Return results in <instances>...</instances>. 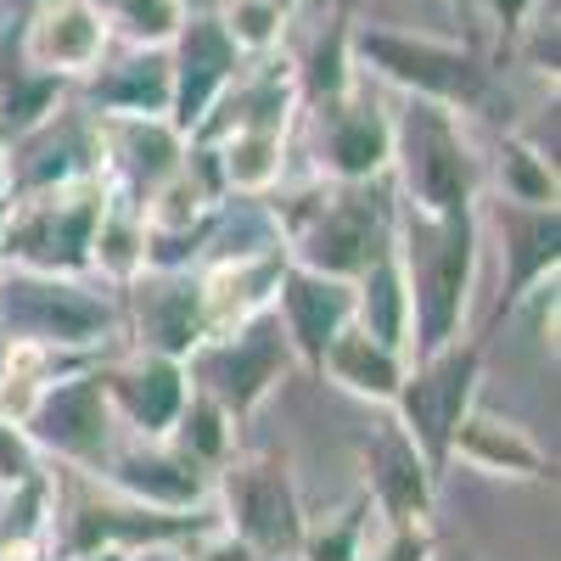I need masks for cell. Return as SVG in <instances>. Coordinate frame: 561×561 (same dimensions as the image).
I'll list each match as a JSON object with an SVG mask.
<instances>
[{
  "label": "cell",
  "instance_id": "cb8c5ba5",
  "mask_svg": "<svg viewBox=\"0 0 561 561\" xmlns=\"http://www.w3.org/2000/svg\"><path fill=\"white\" fill-rule=\"evenodd\" d=\"M280 169V140L275 129H242L237 140H230V180L237 185H270Z\"/></svg>",
  "mask_w": 561,
  "mask_h": 561
},
{
  "label": "cell",
  "instance_id": "9a60e30c",
  "mask_svg": "<svg viewBox=\"0 0 561 561\" xmlns=\"http://www.w3.org/2000/svg\"><path fill=\"white\" fill-rule=\"evenodd\" d=\"M370 472H377V489H382L393 517L410 523L427 511V466H421V455L404 433H382L370 444Z\"/></svg>",
  "mask_w": 561,
  "mask_h": 561
},
{
  "label": "cell",
  "instance_id": "f546056e",
  "mask_svg": "<svg viewBox=\"0 0 561 561\" xmlns=\"http://www.w3.org/2000/svg\"><path fill=\"white\" fill-rule=\"evenodd\" d=\"M354 539H359V523L348 517V523H337L332 534H320V539H314L309 561H354Z\"/></svg>",
  "mask_w": 561,
  "mask_h": 561
},
{
  "label": "cell",
  "instance_id": "7a4b0ae2",
  "mask_svg": "<svg viewBox=\"0 0 561 561\" xmlns=\"http://www.w3.org/2000/svg\"><path fill=\"white\" fill-rule=\"evenodd\" d=\"M399 169L410 197L427 214H449L472 203V158H466L449 113L433 96H415L399 118Z\"/></svg>",
  "mask_w": 561,
  "mask_h": 561
},
{
  "label": "cell",
  "instance_id": "ffe728a7",
  "mask_svg": "<svg viewBox=\"0 0 561 561\" xmlns=\"http://www.w3.org/2000/svg\"><path fill=\"white\" fill-rule=\"evenodd\" d=\"M399 332H404V275L393 259H377L370 264V280H365V337L393 348Z\"/></svg>",
  "mask_w": 561,
  "mask_h": 561
},
{
  "label": "cell",
  "instance_id": "9c48e42d",
  "mask_svg": "<svg viewBox=\"0 0 561 561\" xmlns=\"http://www.w3.org/2000/svg\"><path fill=\"white\" fill-rule=\"evenodd\" d=\"M280 337H287V332H280L275 320H259V325H248V332H242L237 343L214 348V354H208V365H203L208 388H214L225 404L248 410V404L275 382V370L287 365V343H280Z\"/></svg>",
  "mask_w": 561,
  "mask_h": 561
},
{
  "label": "cell",
  "instance_id": "4fadbf2b",
  "mask_svg": "<svg viewBox=\"0 0 561 561\" xmlns=\"http://www.w3.org/2000/svg\"><path fill=\"white\" fill-rule=\"evenodd\" d=\"M370 237H377V208L365 197H343L325 208V219L309 230V264L320 275H348L370 264Z\"/></svg>",
  "mask_w": 561,
  "mask_h": 561
},
{
  "label": "cell",
  "instance_id": "83f0119b",
  "mask_svg": "<svg viewBox=\"0 0 561 561\" xmlns=\"http://www.w3.org/2000/svg\"><path fill=\"white\" fill-rule=\"evenodd\" d=\"M505 185H511V192H517L523 203H550V197H556L550 169H539V158L523 152V147H511V152H505Z\"/></svg>",
  "mask_w": 561,
  "mask_h": 561
},
{
  "label": "cell",
  "instance_id": "1f68e13d",
  "mask_svg": "<svg viewBox=\"0 0 561 561\" xmlns=\"http://www.w3.org/2000/svg\"><path fill=\"white\" fill-rule=\"evenodd\" d=\"M192 438H197L203 455H219V410H214L208 399L192 404Z\"/></svg>",
  "mask_w": 561,
  "mask_h": 561
},
{
  "label": "cell",
  "instance_id": "484cf974",
  "mask_svg": "<svg viewBox=\"0 0 561 561\" xmlns=\"http://www.w3.org/2000/svg\"><path fill=\"white\" fill-rule=\"evenodd\" d=\"M107 12L135 34V39H169L185 18H180V0H107Z\"/></svg>",
  "mask_w": 561,
  "mask_h": 561
},
{
  "label": "cell",
  "instance_id": "ba28073f",
  "mask_svg": "<svg viewBox=\"0 0 561 561\" xmlns=\"http://www.w3.org/2000/svg\"><path fill=\"white\" fill-rule=\"evenodd\" d=\"M90 242H96V203L90 197H45L12 225V248L45 270L84 264Z\"/></svg>",
  "mask_w": 561,
  "mask_h": 561
},
{
  "label": "cell",
  "instance_id": "44dd1931",
  "mask_svg": "<svg viewBox=\"0 0 561 561\" xmlns=\"http://www.w3.org/2000/svg\"><path fill=\"white\" fill-rule=\"evenodd\" d=\"M140 320L152 325V337L169 348V354H185L197 343V293L185 287H158L140 298Z\"/></svg>",
  "mask_w": 561,
  "mask_h": 561
},
{
  "label": "cell",
  "instance_id": "52a82bcc",
  "mask_svg": "<svg viewBox=\"0 0 561 561\" xmlns=\"http://www.w3.org/2000/svg\"><path fill=\"white\" fill-rule=\"evenodd\" d=\"M230 511H237V528L248 534V545L264 556L298 550V539H304L293 483L275 466H242V472H230Z\"/></svg>",
  "mask_w": 561,
  "mask_h": 561
},
{
  "label": "cell",
  "instance_id": "d4e9b609",
  "mask_svg": "<svg viewBox=\"0 0 561 561\" xmlns=\"http://www.w3.org/2000/svg\"><path fill=\"white\" fill-rule=\"evenodd\" d=\"M51 102H57V79H18L7 96H0V129L7 135L34 129L45 113H51Z\"/></svg>",
  "mask_w": 561,
  "mask_h": 561
},
{
  "label": "cell",
  "instance_id": "8992f818",
  "mask_svg": "<svg viewBox=\"0 0 561 561\" xmlns=\"http://www.w3.org/2000/svg\"><path fill=\"white\" fill-rule=\"evenodd\" d=\"M237 68V39L225 34V23L197 18L192 28L180 34V57L169 68V102H174V124L180 129H197L208 102L219 96V84Z\"/></svg>",
  "mask_w": 561,
  "mask_h": 561
},
{
  "label": "cell",
  "instance_id": "30bf717a",
  "mask_svg": "<svg viewBox=\"0 0 561 561\" xmlns=\"http://www.w3.org/2000/svg\"><path fill=\"white\" fill-rule=\"evenodd\" d=\"M102 12L90 7V0H57V7H45L34 34H28V57L39 68H90L102 57Z\"/></svg>",
  "mask_w": 561,
  "mask_h": 561
},
{
  "label": "cell",
  "instance_id": "8fae6325",
  "mask_svg": "<svg viewBox=\"0 0 561 561\" xmlns=\"http://www.w3.org/2000/svg\"><path fill=\"white\" fill-rule=\"evenodd\" d=\"M34 433L57 444L62 455H96L107 438V410H102V382H68L51 399L34 404Z\"/></svg>",
  "mask_w": 561,
  "mask_h": 561
},
{
  "label": "cell",
  "instance_id": "5bb4252c",
  "mask_svg": "<svg viewBox=\"0 0 561 561\" xmlns=\"http://www.w3.org/2000/svg\"><path fill=\"white\" fill-rule=\"evenodd\" d=\"M320 365H332V377L348 382V388L365 393V399H393V393H399L393 348H382L377 337H365V332H337L332 343H325Z\"/></svg>",
  "mask_w": 561,
  "mask_h": 561
},
{
  "label": "cell",
  "instance_id": "7c38bea8",
  "mask_svg": "<svg viewBox=\"0 0 561 561\" xmlns=\"http://www.w3.org/2000/svg\"><path fill=\"white\" fill-rule=\"evenodd\" d=\"M348 309H354V298H348L343 280L320 275V270H298V275H287V337H298L309 359H320L325 343L343 332Z\"/></svg>",
  "mask_w": 561,
  "mask_h": 561
},
{
  "label": "cell",
  "instance_id": "2e32d148",
  "mask_svg": "<svg viewBox=\"0 0 561 561\" xmlns=\"http://www.w3.org/2000/svg\"><path fill=\"white\" fill-rule=\"evenodd\" d=\"M449 444H460V455L472 460V466H483V472L545 478V460H539V449H534L523 433L500 427V421H466V415H460V427H455V438H449Z\"/></svg>",
  "mask_w": 561,
  "mask_h": 561
},
{
  "label": "cell",
  "instance_id": "6da1fadb",
  "mask_svg": "<svg viewBox=\"0 0 561 561\" xmlns=\"http://www.w3.org/2000/svg\"><path fill=\"white\" fill-rule=\"evenodd\" d=\"M438 225L410 230V264H415V320L421 343L444 348L455 337V320L466 309V287H472V214L449 208L433 214Z\"/></svg>",
  "mask_w": 561,
  "mask_h": 561
},
{
  "label": "cell",
  "instance_id": "d6986e66",
  "mask_svg": "<svg viewBox=\"0 0 561 561\" xmlns=\"http://www.w3.org/2000/svg\"><path fill=\"white\" fill-rule=\"evenodd\" d=\"M388 158V129L377 113H337L332 118V163L343 174H370Z\"/></svg>",
  "mask_w": 561,
  "mask_h": 561
},
{
  "label": "cell",
  "instance_id": "d6a6232c",
  "mask_svg": "<svg viewBox=\"0 0 561 561\" xmlns=\"http://www.w3.org/2000/svg\"><path fill=\"white\" fill-rule=\"evenodd\" d=\"M203 561H253V550H248V545H237V539H225V545L203 550Z\"/></svg>",
  "mask_w": 561,
  "mask_h": 561
},
{
  "label": "cell",
  "instance_id": "277c9868",
  "mask_svg": "<svg viewBox=\"0 0 561 561\" xmlns=\"http://www.w3.org/2000/svg\"><path fill=\"white\" fill-rule=\"evenodd\" d=\"M472 377H478V354H444L433 359L421 377L404 388L399 382V404H404V427H410V444H421L433 460L449 455V438L466 415V399H472Z\"/></svg>",
  "mask_w": 561,
  "mask_h": 561
},
{
  "label": "cell",
  "instance_id": "4dcf8cb0",
  "mask_svg": "<svg viewBox=\"0 0 561 561\" xmlns=\"http://www.w3.org/2000/svg\"><path fill=\"white\" fill-rule=\"evenodd\" d=\"M90 248H102V259L113 270H129L135 264V237H129V230H118V225H102V242H90Z\"/></svg>",
  "mask_w": 561,
  "mask_h": 561
},
{
  "label": "cell",
  "instance_id": "5b68a950",
  "mask_svg": "<svg viewBox=\"0 0 561 561\" xmlns=\"http://www.w3.org/2000/svg\"><path fill=\"white\" fill-rule=\"evenodd\" d=\"M359 51L388 79L415 84V96H433V102H472L483 90L472 57L444 51V45H415V39H399V34H365Z\"/></svg>",
  "mask_w": 561,
  "mask_h": 561
},
{
  "label": "cell",
  "instance_id": "7402d4cb",
  "mask_svg": "<svg viewBox=\"0 0 561 561\" xmlns=\"http://www.w3.org/2000/svg\"><path fill=\"white\" fill-rule=\"evenodd\" d=\"M102 96H107L113 107H129V113H158V107H169V62H163V57L124 62L113 79H102Z\"/></svg>",
  "mask_w": 561,
  "mask_h": 561
},
{
  "label": "cell",
  "instance_id": "836d02e7",
  "mask_svg": "<svg viewBox=\"0 0 561 561\" xmlns=\"http://www.w3.org/2000/svg\"><path fill=\"white\" fill-rule=\"evenodd\" d=\"M287 7H298V0H280V12H287Z\"/></svg>",
  "mask_w": 561,
  "mask_h": 561
},
{
  "label": "cell",
  "instance_id": "ac0fdd59",
  "mask_svg": "<svg viewBox=\"0 0 561 561\" xmlns=\"http://www.w3.org/2000/svg\"><path fill=\"white\" fill-rule=\"evenodd\" d=\"M118 483L135 489L140 500H163V505H192L203 494V478L192 460H124Z\"/></svg>",
  "mask_w": 561,
  "mask_h": 561
},
{
  "label": "cell",
  "instance_id": "e0dca14e",
  "mask_svg": "<svg viewBox=\"0 0 561 561\" xmlns=\"http://www.w3.org/2000/svg\"><path fill=\"white\" fill-rule=\"evenodd\" d=\"M118 399L129 404V415L147 433H163L169 421L180 415L185 388H180V370L169 359H147V365H135V370H124V377H118Z\"/></svg>",
  "mask_w": 561,
  "mask_h": 561
},
{
  "label": "cell",
  "instance_id": "f1b7e54d",
  "mask_svg": "<svg viewBox=\"0 0 561 561\" xmlns=\"http://www.w3.org/2000/svg\"><path fill=\"white\" fill-rule=\"evenodd\" d=\"M124 147H129V158L147 169V174H158V169H169V158H174V135L158 129V124H129V129H124Z\"/></svg>",
  "mask_w": 561,
  "mask_h": 561
},
{
  "label": "cell",
  "instance_id": "3957f363",
  "mask_svg": "<svg viewBox=\"0 0 561 561\" xmlns=\"http://www.w3.org/2000/svg\"><path fill=\"white\" fill-rule=\"evenodd\" d=\"M0 325L12 337H45V343H90L107 325V309L79 293L57 287V280H28L12 275L0 280Z\"/></svg>",
  "mask_w": 561,
  "mask_h": 561
},
{
  "label": "cell",
  "instance_id": "603a6c76",
  "mask_svg": "<svg viewBox=\"0 0 561 561\" xmlns=\"http://www.w3.org/2000/svg\"><path fill=\"white\" fill-rule=\"evenodd\" d=\"M505 230H511V275H517V287L556 264V214H511Z\"/></svg>",
  "mask_w": 561,
  "mask_h": 561
},
{
  "label": "cell",
  "instance_id": "4316f807",
  "mask_svg": "<svg viewBox=\"0 0 561 561\" xmlns=\"http://www.w3.org/2000/svg\"><path fill=\"white\" fill-rule=\"evenodd\" d=\"M275 23H280V0H237L230 12V39L237 45H270L275 39Z\"/></svg>",
  "mask_w": 561,
  "mask_h": 561
}]
</instances>
